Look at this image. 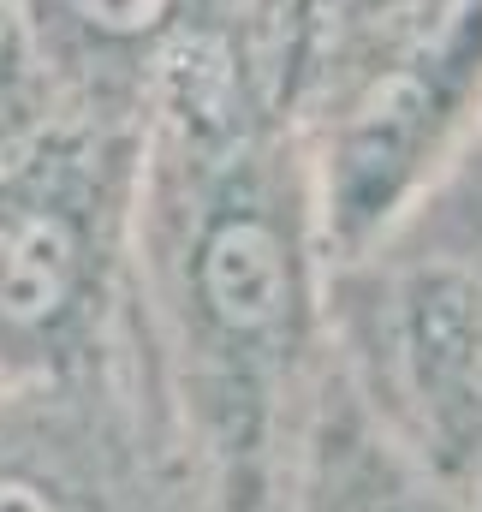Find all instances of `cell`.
I'll return each mask as SVG.
<instances>
[{"label":"cell","instance_id":"cell-4","mask_svg":"<svg viewBox=\"0 0 482 512\" xmlns=\"http://www.w3.org/2000/svg\"><path fill=\"white\" fill-rule=\"evenodd\" d=\"M42 24V48L60 90H84L90 102L137 96L143 78H161L167 54L191 36V0H30Z\"/></svg>","mask_w":482,"mask_h":512},{"label":"cell","instance_id":"cell-7","mask_svg":"<svg viewBox=\"0 0 482 512\" xmlns=\"http://www.w3.org/2000/svg\"><path fill=\"white\" fill-rule=\"evenodd\" d=\"M405 6H417V0H292V36H298L292 66H304V54H310L334 24H346V36H358V30L393 18V12H405Z\"/></svg>","mask_w":482,"mask_h":512},{"label":"cell","instance_id":"cell-6","mask_svg":"<svg viewBox=\"0 0 482 512\" xmlns=\"http://www.w3.org/2000/svg\"><path fill=\"white\" fill-rule=\"evenodd\" d=\"M60 84L42 48V24L30 0H0V161H12L24 143H36L42 131L54 126Z\"/></svg>","mask_w":482,"mask_h":512},{"label":"cell","instance_id":"cell-3","mask_svg":"<svg viewBox=\"0 0 482 512\" xmlns=\"http://www.w3.org/2000/svg\"><path fill=\"white\" fill-rule=\"evenodd\" d=\"M375 429L417 459L441 495L482 489V262L417 256L352 274Z\"/></svg>","mask_w":482,"mask_h":512},{"label":"cell","instance_id":"cell-1","mask_svg":"<svg viewBox=\"0 0 482 512\" xmlns=\"http://www.w3.org/2000/svg\"><path fill=\"white\" fill-rule=\"evenodd\" d=\"M137 155V233L185 423L221 465L227 501L268 512L280 405L298 382L322 256L304 161L209 36L167 54L155 131Z\"/></svg>","mask_w":482,"mask_h":512},{"label":"cell","instance_id":"cell-2","mask_svg":"<svg viewBox=\"0 0 482 512\" xmlns=\"http://www.w3.org/2000/svg\"><path fill=\"white\" fill-rule=\"evenodd\" d=\"M304 185L322 262L358 268L387 245L482 126V0H417L340 42L322 66Z\"/></svg>","mask_w":482,"mask_h":512},{"label":"cell","instance_id":"cell-5","mask_svg":"<svg viewBox=\"0 0 482 512\" xmlns=\"http://www.w3.org/2000/svg\"><path fill=\"white\" fill-rule=\"evenodd\" d=\"M316 477L322 489L310 495V512H435V483L429 477H405V453L369 429L358 417V405L322 411V441H316Z\"/></svg>","mask_w":482,"mask_h":512}]
</instances>
